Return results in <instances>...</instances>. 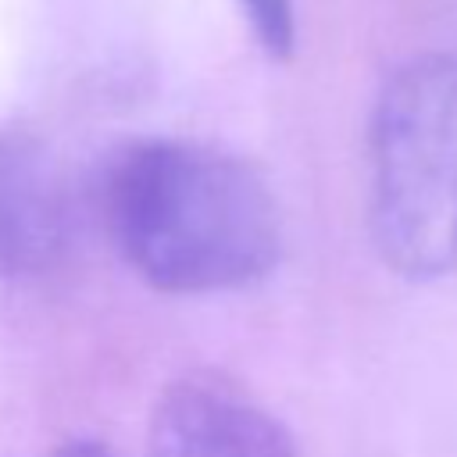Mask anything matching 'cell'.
Returning <instances> with one entry per match:
<instances>
[{"label": "cell", "instance_id": "obj_5", "mask_svg": "<svg viewBox=\"0 0 457 457\" xmlns=\"http://www.w3.org/2000/svg\"><path fill=\"white\" fill-rule=\"evenodd\" d=\"M243 14L250 21V32L257 46L271 61H289L296 46V18H293V0H239Z\"/></svg>", "mask_w": 457, "mask_h": 457}, {"label": "cell", "instance_id": "obj_6", "mask_svg": "<svg viewBox=\"0 0 457 457\" xmlns=\"http://www.w3.org/2000/svg\"><path fill=\"white\" fill-rule=\"evenodd\" d=\"M39 457H114V453L96 439H68V443L54 446V450H46Z\"/></svg>", "mask_w": 457, "mask_h": 457}, {"label": "cell", "instance_id": "obj_1", "mask_svg": "<svg viewBox=\"0 0 457 457\" xmlns=\"http://www.w3.org/2000/svg\"><path fill=\"white\" fill-rule=\"evenodd\" d=\"M100 214L125 264L171 296L253 286L282 253V214L264 175L196 139L129 143L104 171Z\"/></svg>", "mask_w": 457, "mask_h": 457}, {"label": "cell", "instance_id": "obj_3", "mask_svg": "<svg viewBox=\"0 0 457 457\" xmlns=\"http://www.w3.org/2000/svg\"><path fill=\"white\" fill-rule=\"evenodd\" d=\"M146 457H300L289 428L236 378L186 371L171 378L146 428Z\"/></svg>", "mask_w": 457, "mask_h": 457}, {"label": "cell", "instance_id": "obj_4", "mask_svg": "<svg viewBox=\"0 0 457 457\" xmlns=\"http://www.w3.org/2000/svg\"><path fill=\"white\" fill-rule=\"evenodd\" d=\"M71 243V196L54 150L21 129H0V268L39 275Z\"/></svg>", "mask_w": 457, "mask_h": 457}, {"label": "cell", "instance_id": "obj_2", "mask_svg": "<svg viewBox=\"0 0 457 457\" xmlns=\"http://www.w3.org/2000/svg\"><path fill=\"white\" fill-rule=\"evenodd\" d=\"M368 232L400 278L457 275V50L403 61L371 104Z\"/></svg>", "mask_w": 457, "mask_h": 457}]
</instances>
